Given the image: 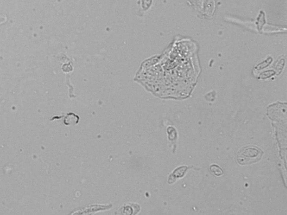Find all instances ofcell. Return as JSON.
<instances>
[{
    "instance_id": "7a4b0ae2",
    "label": "cell",
    "mask_w": 287,
    "mask_h": 215,
    "mask_svg": "<svg viewBox=\"0 0 287 215\" xmlns=\"http://www.w3.org/2000/svg\"><path fill=\"white\" fill-rule=\"evenodd\" d=\"M209 169L212 173L217 177L221 176L223 174V171L222 168L217 164H212L210 166Z\"/></svg>"
},
{
    "instance_id": "6da1fadb",
    "label": "cell",
    "mask_w": 287,
    "mask_h": 215,
    "mask_svg": "<svg viewBox=\"0 0 287 215\" xmlns=\"http://www.w3.org/2000/svg\"><path fill=\"white\" fill-rule=\"evenodd\" d=\"M264 152L259 147L248 146L240 149L237 155L238 163L241 165H250L259 161L262 157Z\"/></svg>"
}]
</instances>
